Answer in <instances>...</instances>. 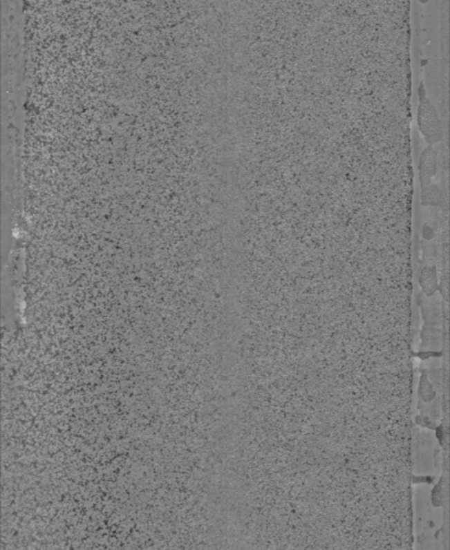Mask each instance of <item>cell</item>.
I'll return each instance as SVG.
<instances>
[{
    "label": "cell",
    "mask_w": 450,
    "mask_h": 550,
    "mask_svg": "<svg viewBox=\"0 0 450 550\" xmlns=\"http://www.w3.org/2000/svg\"><path fill=\"white\" fill-rule=\"evenodd\" d=\"M419 284L428 297L434 294V292L440 287L438 270H436L435 266H426L422 269Z\"/></svg>",
    "instance_id": "cell-3"
},
{
    "label": "cell",
    "mask_w": 450,
    "mask_h": 550,
    "mask_svg": "<svg viewBox=\"0 0 450 550\" xmlns=\"http://www.w3.org/2000/svg\"><path fill=\"white\" fill-rule=\"evenodd\" d=\"M444 202V193L435 184L422 186V203L424 207H438Z\"/></svg>",
    "instance_id": "cell-4"
},
{
    "label": "cell",
    "mask_w": 450,
    "mask_h": 550,
    "mask_svg": "<svg viewBox=\"0 0 450 550\" xmlns=\"http://www.w3.org/2000/svg\"><path fill=\"white\" fill-rule=\"evenodd\" d=\"M438 154L433 145H429L419 158V179L422 186L431 183L438 171Z\"/></svg>",
    "instance_id": "cell-2"
},
{
    "label": "cell",
    "mask_w": 450,
    "mask_h": 550,
    "mask_svg": "<svg viewBox=\"0 0 450 550\" xmlns=\"http://www.w3.org/2000/svg\"><path fill=\"white\" fill-rule=\"evenodd\" d=\"M419 131L429 145L441 142L443 139V126L438 111L426 95L424 86L419 88V106L417 113Z\"/></svg>",
    "instance_id": "cell-1"
}]
</instances>
